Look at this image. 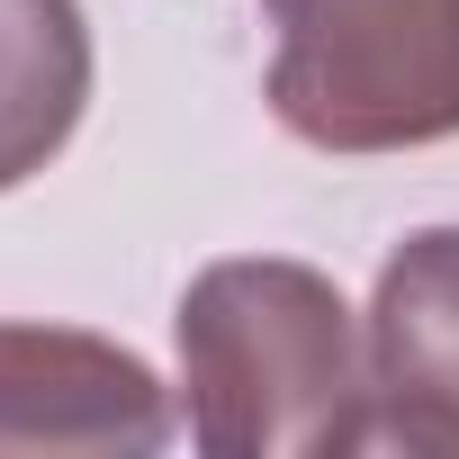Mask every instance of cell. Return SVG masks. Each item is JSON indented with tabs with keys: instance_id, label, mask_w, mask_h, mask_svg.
<instances>
[{
	"instance_id": "3957f363",
	"label": "cell",
	"mask_w": 459,
	"mask_h": 459,
	"mask_svg": "<svg viewBox=\"0 0 459 459\" xmlns=\"http://www.w3.org/2000/svg\"><path fill=\"white\" fill-rule=\"evenodd\" d=\"M180 432L171 387L108 333L0 325V459H135Z\"/></svg>"
},
{
	"instance_id": "7a4b0ae2",
	"label": "cell",
	"mask_w": 459,
	"mask_h": 459,
	"mask_svg": "<svg viewBox=\"0 0 459 459\" xmlns=\"http://www.w3.org/2000/svg\"><path fill=\"white\" fill-rule=\"evenodd\" d=\"M271 117L316 153L459 135V0H262Z\"/></svg>"
},
{
	"instance_id": "6da1fadb",
	"label": "cell",
	"mask_w": 459,
	"mask_h": 459,
	"mask_svg": "<svg viewBox=\"0 0 459 459\" xmlns=\"http://www.w3.org/2000/svg\"><path fill=\"white\" fill-rule=\"evenodd\" d=\"M180 423L207 459L369 450V333L351 298L289 253L207 262L171 316Z\"/></svg>"
},
{
	"instance_id": "277c9868",
	"label": "cell",
	"mask_w": 459,
	"mask_h": 459,
	"mask_svg": "<svg viewBox=\"0 0 459 459\" xmlns=\"http://www.w3.org/2000/svg\"><path fill=\"white\" fill-rule=\"evenodd\" d=\"M369 450L459 459V225H423L369 289Z\"/></svg>"
},
{
	"instance_id": "5b68a950",
	"label": "cell",
	"mask_w": 459,
	"mask_h": 459,
	"mask_svg": "<svg viewBox=\"0 0 459 459\" xmlns=\"http://www.w3.org/2000/svg\"><path fill=\"white\" fill-rule=\"evenodd\" d=\"M91 108L82 0H0V189H28Z\"/></svg>"
}]
</instances>
